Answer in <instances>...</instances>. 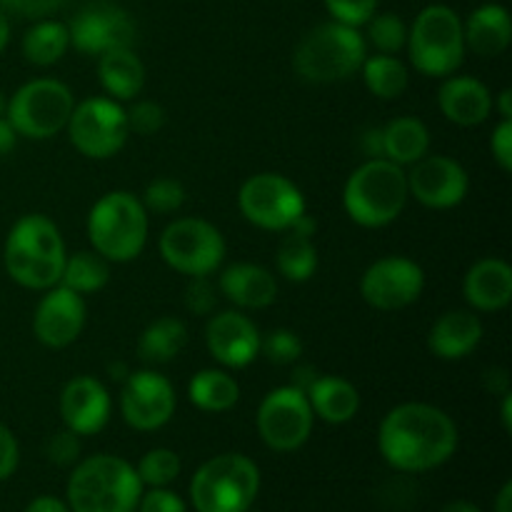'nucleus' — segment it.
Listing matches in <instances>:
<instances>
[{
  "mask_svg": "<svg viewBox=\"0 0 512 512\" xmlns=\"http://www.w3.org/2000/svg\"><path fill=\"white\" fill-rule=\"evenodd\" d=\"M150 215L128 190H110L88 213V240L110 265L130 263L148 245Z\"/></svg>",
  "mask_w": 512,
  "mask_h": 512,
  "instance_id": "obj_5",
  "label": "nucleus"
},
{
  "mask_svg": "<svg viewBox=\"0 0 512 512\" xmlns=\"http://www.w3.org/2000/svg\"><path fill=\"white\" fill-rule=\"evenodd\" d=\"M260 335L243 310H223L205 325V348L225 370H240L260 358Z\"/></svg>",
  "mask_w": 512,
  "mask_h": 512,
  "instance_id": "obj_19",
  "label": "nucleus"
},
{
  "mask_svg": "<svg viewBox=\"0 0 512 512\" xmlns=\"http://www.w3.org/2000/svg\"><path fill=\"white\" fill-rule=\"evenodd\" d=\"M5 110H8V95H5L3 90H0V118H3V115H5Z\"/></svg>",
  "mask_w": 512,
  "mask_h": 512,
  "instance_id": "obj_58",
  "label": "nucleus"
},
{
  "mask_svg": "<svg viewBox=\"0 0 512 512\" xmlns=\"http://www.w3.org/2000/svg\"><path fill=\"white\" fill-rule=\"evenodd\" d=\"M483 323L475 310H448L428 333V350L438 360H463L483 343Z\"/></svg>",
  "mask_w": 512,
  "mask_h": 512,
  "instance_id": "obj_24",
  "label": "nucleus"
},
{
  "mask_svg": "<svg viewBox=\"0 0 512 512\" xmlns=\"http://www.w3.org/2000/svg\"><path fill=\"white\" fill-rule=\"evenodd\" d=\"M315 415L308 403V395L295 385L270 390L258 408V435L275 453H293L300 450L313 435Z\"/></svg>",
  "mask_w": 512,
  "mask_h": 512,
  "instance_id": "obj_13",
  "label": "nucleus"
},
{
  "mask_svg": "<svg viewBox=\"0 0 512 512\" xmlns=\"http://www.w3.org/2000/svg\"><path fill=\"white\" fill-rule=\"evenodd\" d=\"M70 48L68 25L60 20L40 18L38 23L30 25L23 35V55L30 65L48 68L63 60V55Z\"/></svg>",
  "mask_w": 512,
  "mask_h": 512,
  "instance_id": "obj_31",
  "label": "nucleus"
},
{
  "mask_svg": "<svg viewBox=\"0 0 512 512\" xmlns=\"http://www.w3.org/2000/svg\"><path fill=\"white\" fill-rule=\"evenodd\" d=\"M75 108V95L63 80L35 78L8 98L5 118L18 138L48 140L63 133Z\"/></svg>",
  "mask_w": 512,
  "mask_h": 512,
  "instance_id": "obj_9",
  "label": "nucleus"
},
{
  "mask_svg": "<svg viewBox=\"0 0 512 512\" xmlns=\"http://www.w3.org/2000/svg\"><path fill=\"white\" fill-rule=\"evenodd\" d=\"M15 143H18V133H15L10 120L3 115L0 118V155H8L15 148Z\"/></svg>",
  "mask_w": 512,
  "mask_h": 512,
  "instance_id": "obj_49",
  "label": "nucleus"
},
{
  "mask_svg": "<svg viewBox=\"0 0 512 512\" xmlns=\"http://www.w3.org/2000/svg\"><path fill=\"white\" fill-rule=\"evenodd\" d=\"M108 373H110V378H115V380H120V383H123V380L130 375V370H128V365H125V363H115V365H108Z\"/></svg>",
  "mask_w": 512,
  "mask_h": 512,
  "instance_id": "obj_57",
  "label": "nucleus"
},
{
  "mask_svg": "<svg viewBox=\"0 0 512 512\" xmlns=\"http://www.w3.org/2000/svg\"><path fill=\"white\" fill-rule=\"evenodd\" d=\"M405 48H408L410 63L420 75L448 78V75L458 73L465 53H468L463 20L448 5H428L415 15L413 25L408 28Z\"/></svg>",
  "mask_w": 512,
  "mask_h": 512,
  "instance_id": "obj_7",
  "label": "nucleus"
},
{
  "mask_svg": "<svg viewBox=\"0 0 512 512\" xmlns=\"http://www.w3.org/2000/svg\"><path fill=\"white\" fill-rule=\"evenodd\" d=\"M440 512H483V510L475 508V505L468 503V500H453V503L445 505Z\"/></svg>",
  "mask_w": 512,
  "mask_h": 512,
  "instance_id": "obj_56",
  "label": "nucleus"
},
{
  "mask_svg": "<svg viewBox=\"0 0 512 512\" xmlns=\"http://www.w3.org/2000/svg\"><path fill=\"white\" fill-rule=\"evenodd\" d=\"M43 293L33 313L35 340L50 350L68 348L80 338L88 320L85 298L65 285H53Z\"/></svg>",
  "mask_w": 512,
  "mask_h": 512,
  "instance_id": "obj_18",
  "label": "nucleus"
},
{
  "mask_svg": "<svg viewBox=\"0 0 512 512\" xmlns=\"http://www.w3.org/2000/svg\"><path fill=\"white\" fill-rule=\"evenodd\" d=\"M188 398L203 413H228L238 405L240 385L225 368H203L188 383Z\"/></svg>",
  "mask_w": 512,
  "mask_h": 512,
  "instance_id": "obj_30",
  "label": "nucleus"
},
{
  "mask_svg": "<svg viewBox=\"0 0 512 512\" xmlns=\"http://www.w3.org/2000/svg\"><path fill=\"white\" fill-rule=\"evenodd\" d=\"M303 350V340L290 328H275L260 335V355L273 365H295L303 358Z\"/></svg>",
  "mask_w": 512,
  "mask_h": 512,
  "instance_id": "obj_37",
  "label": "nucleus"
},
{
  "mask_svg": "<svg viewBox=\"0 0 512 512\" xmlns=\"http://www.w3.org/2000/svg\"><path fill=\"white\" fill-rule=\"evenodd\" d=\"M383 135V158L400 168H410L430 153V130L415 115H400L380 128Z\"/></svg>",
  "mask_w": 512,
  "mask_h": 512,
  "instance_id": "obj_28",
  "label": "nucleus"
},
{
  "mask_svg": "<svg viewBox=\"0 0 512 512\" xmlns=\"http://www.w3.org/2000/svg\"><path fill=\"white\" fill-rule=\"evenodd\" d=\"M315 375H318V373H315L310 365H300V368H295V378H293V383H290V385H295V388L303 390V393H305V390H308V385L315 380Z\"/></svg>",
  "mask_w": 512,
  "mask_h": 512,
  "instance_id": "obj_52",
  "label": "nucleus"
},
{
  "mask_svg": "<svg viewBox=\"0 0 512 512\" xmlns=\"http://www.w3.org/2000/svg\"><path fill=\"white\" fill-rule=\"evenodd\" d=\"M140 512H188V505L183 503L180 495H175L168 488H150L148 493L140 495L138 500Z\"/></svg>",
  "mask_w": 512,
  "mask_h": 512,
  "instance_id": "obj_43",
  "label": "nucleus"
},
{
  "mask_svg": "<svg viewBox=\"0 0 512 512\" xmlns=\"http://www.w3.org/2000/svg\"><path fill=\"white\" fill-rule=\"evenodd\" d=\"M363 150L368 158H383V135H380V128L368 130L363 135Z\"/></svg>",
  "mask_w": 512,
  "mask_h": 512,
  "instance_id": "obj_50",
  "label": "nucleus"
},
{
  "mask_svg": "<svg viewBox=\"0 0 512 512\" xmlns=\"http://www.w3.org/2000/svg\"><path fill=\"white\" fill-rule=\"evenodd\" d=\"M425 290V270L405 255H385L370 263L360 278L365 303L383 313H395L418 303Z\"/></svg>",
  "mask_w": 512,
  "mask_h": 512,
  "instance_id": "obj_14",
  "label": "nucleus"
},
{
  "mask_svg": "<svg viewBox=\"0 0 512 512\" xmlns=\"http://www.w3.org/2000/svg\"><path fill=\"white\" fill-rule=\"evenodd\" d=\"M238 208L250 225L285 233L308 210L298 185L280 173L250 175L238 190Z\"/></svg>",
  "mask_w": 512,
  "mask_h": 512,
  "instance_id": "obj_12",
  "label": "nucleus"
},
{
  "mask_svg": "<svg viewBox=\"0 0 512 512\" xmlns=\"http://www.w3.org/2000/svg\"><path fill=\"white\" fill-rule=\"evenodd\" d=\"M368 58L360 28L343 23H320L298 43L293 53L295 73L315 85L343 83L350 75L360 73V65Z\"/></svg>",
  "mask_w": 512,
  "mask_h": 512,
  "instance_id": "obj_6",
  "label": "nucleus"
},
{
  "mask_svg": "<svg viewBox=\"0 0 512 512\" xmlns=\"http://www.w3.org/2000/svg\"><path fill=\"white\" fill-rule=\"evenodd\" d=\"M463 298L475 313H498L512 300V268L503 258H483L463 278Z\"/></svg>",
  "mask_w": 512,
  "mask_h": 512,
  "instance_id": "obj_22",
  "label": "nucleus"
},
{
  "mask_svg": "<svg viewBox=\"0 0 512 512\" xmlns=\"http://www.w3.org/2000/svg\"><path fill=\"white\" fill-rule=\"evenodd\" d=\"M45 455H48L50 463L60 465V468H70V465L78 463L80 458V435H75L73 430H60L45 445Z\"/></svg>",
  "mask_w": 512,
  "mask_h": 512,
  "instance_id": "obj_42",
  "label": "nucleus"
},
{
  "mask_svg": "<svg viewBox=\"0 0 512 512\" xmlns=\"http://www.w3.org/2000/svg\"><path fill=\"white\" fill-rule=\"evenodd\" d=\"M490 153H493V160L498 163V168L503 173H510L512 170V120H503L495 125L493 138H490Z\"/></svg>",
  "mask_w": 512,
  "mask_h": 512,
  "instance_id": "obj_44",
  "label": "nucleus"
},
{
  "mask_svg": "<svg viewBox=\"0 0 512 512\" xmlns=\"http://www.w3.org/2000/svg\"><path fill=\"white\" fill-rule=\"evenodd\" d=\"M485 385H488V390H493V393H510V378L503 368L488 370V373H485Z\"/></svg>",
  "mask_w": 512,
  "mask_h": 512,
  "instance_id": "obj_48",
  "label": "nucleus"
},
{
  "mask_svg": "<svg viewBox=\"0 0 512 512\" xmlns=\"http://www.w3.org/2000/svg\"><path fill=\"white\" fill-rule=\"evenodd\" d=\"M65 130L73 148L90 160L113 158L130 138L123 103L108 95H95L83 103H75Z\"/></svg>",
  "mask_w": 512,
  "mask_h": 512,
  "instance_id": "obj_11",
  "label": "nucleus"
},
{
  "mask_svg": "<svg viewBox=\"0 0 512 512\" xmlns=\"http://www.w3.org/2000/svg\"><path fill=\"white\" fill-rule=\"evenodd\" d=\"M275 268L290 283H308L318 270V248L313 238L285 230V238L280 240L278 253H275Z\"/></svg>",
  "mask_w": 512,
  "mask_h": 512,
  "instance_id": "obj_34",
  "label": "nucleus"
},
{
  "mask_svg": "<svg viewBox=\"0 0 512 512\" xmlns=\"http://www.w3.org/2000/svg\"><path fill=\"white\" fill-rule=\"evenodd\" d=\"M20 463V445L13 430L0 420V483L8 480L18 470Z\"/></svg>",
  "mask_w": 512,
  "mask_h": 512,
  "instance_id": "obj_45",
  "label": "nucleus"
},
{
  "mask_svg": "<svg viewBox=\"0 0 512 512\" xmlns=\"http://www.w3.org/2000/svg\"><path fill=\"white\" fill-rule=\"evenodd\" d=\"M218 293L238 310H265L278 300V280L258 263H233L220 273Z\"/></svg>",
  "mask_w": 512,
  "mask_h": 512,
  "instance_id": "obj_23",
  "label": "nucleus"
},
{
  "mask_svg": "<svg viewBox=\"0 0 512 512\" xmlns=\"http://www.w3.org/2000/svg\"><path fill=\"white\" fill-rule=\"evenodd\" d=\"M158 253L168 268L188 278L213 275L223 265L228 243L213 223L203 218H178L158 238Z\"/></svg>",
  "mask_w": 512,
  "mask_h": 512,
  "instance_id": "obj_10",
  "label": "nucleus"
},
{
  "mask_svg": "<svg viewBox=\"0 0 512 512\" xmlns=\"http://www.w3.org/2000/svg\"><path fill=\"white\" fill-rule=\"evenodd\" d=\"M458 425L430 403H400L378 428V450L400 473H428L448 463L458 450Z\"/></svg>",
  "mask_w": 512,
  "mask_h": 512,
  "instance_id": "obj_1",
  "label": "nucleus"
},
{
  "mask_svg": "<svg viewBox=\"0 0 512 512\" xmlns=\"http://www.w3.org/2000/svg\"><path fill=\"white\" fill-rule=\"evenodd\" d=\"M360 75L365 88L380 100H398L410 85V70L398 55H368L360 65Z\"/></svg>",
  "mask_w": 512,
  "mask_h": 512,
  "instance_id": "obj_32",
  "label": "nucleus"
},
{
  "mask_svg": "<svg viewBox=\"0 0 512 512\" xmlns=\"http://www.w3.org/2000/svg\"><path fill=\"white\" fill-rule=\"evenodd\" d=\"M143 205L148 213H158V215H168V213H178L185 203V188L180 180L175 178H158L153 183H148L143 193Z\"/></svg>",
  "mask_w": 512,
  "mask_h": 512,
  "instance_id": "obj_38",
  "label": "nucleus"
},
{
  "mask_svg": "<svg viewBox=\"0 0 512 512\" xmlns=\"http://www.w3.org/2000/svg\"><path fill=\"white\" fill-rule=\"evenodd\" d=\"M408 173L388 158H368L350 173L343 188V208L360 228H385L408 205Z\"/></svg>",
  "mask_w": 512,
  "mask_h": 512,
  "instance_id": "obj_4",
  "label": "nucleus"
},
{
  "mask_svg": "<svg viewBox=\"0 0 512 512\" xmlns=\"http://www.w3.org/2000/svg\"><path fill=\"white\" fill-rule=\"evenodd\" d=\"M493 93L473 75H448L438 90V108L450 123L460 128L483 125L493 113Z\"/></svg>",
  "mask_w": 512,
  "mask_h": 512,
  "instance_id": "obj_21",
  "label": "nucleus"
},
{
  "mask_svg": "<svg viewBox=\"0 0 512 512\" xmlns=\"http://www.w3.org/2000/svg\"><path fill=\"white\" fill-rule=\"evenodd\" d=\"M10 10L25 15V18H43L48 10L58 5V0H3Z\"/></svg>",
  "mask_w": 512,
  "mask_h": 512,
  "instance_id": "obj_46",
  "label": "nucleus"
},
{
  "mask_svg": "<svg viewBox=\"0 0 512 512\" xmlns=\"http://www.w3.org/2000/svg\"><path fill=\"white\" fill-rule=\"evenodd\" d=\"M323 3L335 23L350 25V28H363L378 13V0H323Z\"/></svg>",
  "mask_w": 512,
  "mask_h": 512,
  "instance_id": "obj_40",
  "label": "nucleus"
},
{
  "mask_svg": "<svg viewBox=\"0 0 512 512\" xmlns=\"http://www.w3.org/2000/svg\"><path fill=\"white\" fill-rule=\"evenodd\" d=\"M493 110H498L500 118L512 120V90L503 88L498 93V103H493Z\"/></svg>",
  "mask_w": 512,
  "mask_h": 512,
  "instance_id": "obj_51",
  "label": "nucleus"
},
{
  "mask_svg": "<svg viewBox=\"0 0 512 512\" xmlns=\"http://www.w3.org/2000/svg\"><path fill=\"white\" fill-rule=\"evenodd\" d=\"M408 193L423 208L450 210L458 208L470 190L468 170L448 155H425L418 163L410 165Z\"/></svg>",
  "mask_w": 512,
  "mask_h": 512,
  "instance_id": "obj_16",
  "label": "nucleus"
},
{
  "mask_svg": "<svg viewBox=\"0 0 512 512\" xmlns=\"http://www.w3.org/2000/svg\"><path fill=\"white\" fill-rule=\"evenodd\" d=\"M215 305H218V285L210 283V275L190 278L185 288V308L193 315H210Z\"/></svg>",
  "mask_w": 512,
  "mask_h": 512,
  "instance_id": "obj_41",
  "label": "nucleus"
},
{
  "mask_svg": "<svg viewBox=\"0 0 512 512\" xmlns=\"http://www.w3.org/2000/svg\"><path fill=\"white\" fill-rule=\"evenodd\" d=\"M25 512H70L68 503H63L60 498H53V495H40V498L30 500Z\"/></svg>",
  "mask_w": 512,
  "mask_h": 512,
  "instance_id": "obj_47",
  "label": "nucleus"
},
{
  "mask_svg": "<svg viewBox=\"0 0 512 512\" xmlns=\"http://www.w3.org/2000/svg\"><path fill=\"white\" fill-rule=\"evenodd\" d=\"M305 395L315 418L328 425L350 423L360 410L358 388L340 375H315Z\"/></svg>",
  "mask_w": 512,
  "mask_h": 512,
  "instance_id": "obj_26",
  "label": "nucleus"
},
{
  "mask_svg": "<svg viewBox=\"0 0 512 512\" xmlns=\"http://www.w3.org/2000/svg\"><path fill=\"white\" fill-rule=\"evenodd\" d=\"M248 512H260V510H253V508H250V510H248Z\"/></svg>",
  "mask_w": 512,
  "mask_h": 512,
  "instance_id": "obj_59",
  "label": "nucleus"
},
{
  "mask_svg": "<svg viewBox=\"0 0 512 512\" xmlns=\"http://www.w3.org/2000/svg\"><path fill=\"white\" fill-rule=\"evenodd\" d=\"M465 48L480 58H498L510 48L512 20L508 8L498 3H485L463 20Z\"/></svg>",
  "mask_w": 512,
  "mask_h": 512,
  "instance_id": "obj_25",
  "label": "nucleus"
},
{
  "mask_svg": "<svg viewBox=\"0 0 512 512\" xmlns=\"http://www.w3.org/2000/svg\"><path fill=\"white\" fill-rule=\"evenodd\" d=\"M125 118L130 133L155 135L165 125V110L155 100H133V105L125 108Z\"/></svg>",
  "mask_w": 512,
  "mask_h": 512,
  "instance_id": "obj_39",
  "label": "nucleus"
},
{
  "mask_svg": "<svg viewBox=\"0 0 512 512\" xmlns=\"http://www.w3.org/2000/svg\"><path fill=\"white\" fill-rule=\"evenodd\" d=\"M495 512H512V483L505 480L500 488L498 498H495Z\"/></svg>",
  "mask_w": 512,
  "mask_h": 512,
  "instance_id": "obj_53",
  "label": "nucleus"
},
{
  "mask_svg": "<svg viewBox=\"0 0 512 512\" xmlns=\"http://www.w3.org/2000/svg\"><path fill=\"white\" fill-rule=\"evenodd\" d=\"M143 483L133 465L120 455L100 453L75 463L65 503L70 512H133Z\"/></svg>",
  "mask_w": 512,
  "mask_h": 512,
  "instance_id": "obj_3",
  "label": "nucleus"
},
{
  "mask_svg": "<svg viewBox=\"0 0 512 512\" xmlns=\"http://www.w3.org/2000/svg\"><path fill=\"white\" fill-rule=\"evenodd\" d=\"M188 345V328L180 318L173 315H165V318L153 320L148 328L140 333L138 345V358L145 365H168L183 353V348Z\"/></svg>",
  "mask_w": 512,
  "mask_h": 512,
  "instance_id": "obj_29",
  "label": "nucleus"
},
{
  "mask_svg": "<svg viewBox=\"0 0 512 512\" xmlns=\"http://www.w3.org/2000/svg\"><path fill=\"white\" fill-rule=\"evenodd\" d=\"M8 43H10V20H8V13L0 8V53L8 48Z\"/></svg>",
  "mask_w": 512,
  "mask_h": 512,
  "instance_id": "obj_54",
  "label": "nucleus"
},
{
  "mask_svg": "<svg viewBox=\"0 0 512 512\" xmlns=\"http://www.w3.org/2000/svg\"><path fill=\"white\" fill-rule=\"evenodd\" d=\"M68 248L48 215H23L8 230L3 245L5 273L25 290H48L60 283Z\"/></svg>",
  "mask_w": 512,
  "mask_h": 512,
  "instance_id": "obj_2",
  "label": "nucleus"
},
{
  "mask_svg": "<svg viewBox=\"0 0 512 512\" xmlns=\"http://www.w3.org/2000/svg\"><path fill=\"white\" fill-rule=\"evenodd\" d=\"M258 490V465L243 453H223L205 460L190 480L195 512H248Z\"/></svg>",
  "mask_w": 512,
  "mask_h": 512,
  "instance_id": "obj_8",
  "label": "nucleus"
},
{
  "mask_svg": "<svg viewBox=\"0 0 512 512\" xmlns=\"http://www.w3.org/2000/svg\"><path fill=\"white\" fill-rule=\"evenodd\" d=\"M178 408V393L173 383L158 370H135L123 380L120 390V415L138 433H153L173 420Z\"/></svg>",
  "mask_w": 512,
  "mask_h": 512,
  "instance_id": "obj_15",
  "label": "nucleus"
},
{
  "mask_svg": "<svg viewBox=\"0 0 512 512\" xmlns=\"http://www.w3.org/2000/svg\"><path fill=\"white\" fill-rule=\"evenodd\" d=\"M365 25H368V33L363 35L365 43L373 45L378 53L398 55L408 43V25L398 13H375Z\"/></svg>",
  "mask_w": 512,
  "mask_h": 512,
  "instance_id": "obj_35",
  "label": "nucleus"
},
{
  "mask_svg": "<svg viewBox=\"0 0 512 512\" xmlns=\"http://www.w3.org/2000/svg\"><path fill=\"white\" fill-rule=\"evenodd\" d=\"M68 35L78 53L103 55L113 48H130L135 40V23L118 5L90 3L70 20Z\"/></svg>",
  "mask_w": 512,
  "mask_h": 512,
  "instance_id": "obj_17",
  "label": "nucleus"
},
{
  "mask_svg": "<svg viewBox=\"0 0 512 512\" xmlns=\"http://www.w3.org/2000/svg\"><path fill=\"white\" fill-rule=\"evenodd\" d=\"M110 280V263L100 253L90 250H78V253L65 258L60 283L78 295H93L103 290Z\"/></svg>",
  "mask_w": 512,
  "mask_h": 512,
  "instance_id": "obj_33",
  "label": "nucleus"
},
{
  "mask_svg": "<svg viewBox=\"0 0 512 512\" xmlns=\"http://www.w3.org/2000/svg\"><path fill=\"white\" fill-rule=\"evenodd\" d=\"M98 78L108 98L130 103L145 88V65L133 48H113L98 55Z\"/></svg>",
  "mask_w": 512,
  "mask_h": 512,
  "instance_id": "obj_27",
  "label": "nucleus"
},
{
  "mask_svg": "<svg viewBox=\"0 0 512 512\" xmlns=\"http://www.w3.org/2000/svg\"><path fill=\"white\" fill-rule=\"evenodd\" d=\"M500 418H503V428L512 430V393L503 395V410H500Z\"/></svg>",
  "mask_w": 512,
  "mask_h": 512,
  "instance_id": "obj_55",
  "label": "nucleus"
},
{
  "mask_svg": "<svg viewBox=\"0 0 512 512\" xmlns=\"http://www.w3.org/2000/svg\"><path fill=\"white\" fill-rule=\"evenodd\" d=\"M110 393L93 375H78L60 390V418L75 435H98L110 420Z\"/></svg>",
  "mask_w": 512,
  "mask_h": 512,
  "instance_id": "obj_20",
  "label": "nucleus"
},
{
  "mask_svg": "<svg viewBox=\"0 0 512 512\" xmlns=\"http://www.w3.org/2000/svg\"><path fill=\"white\" fill-rule=\"evenodd\" d=\"M180 468H183V463H180V455L175 450L153 448L138 460L135 473H138L143 488L145 485L148 488H168L180 475Z\"/></svg>",
  "mask_w": 512,
  "mask_h": 512,
  "instance_id": "obj_36",
  "label": "nucleus"
}]
</instances>
